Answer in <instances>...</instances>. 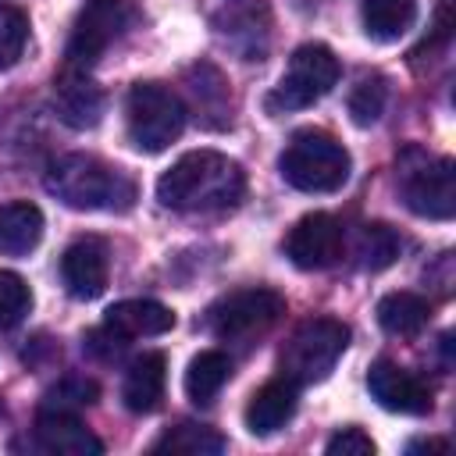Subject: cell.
Segmentation results:
<instances>
[{
  "instance_id": "obj_15",
  "label": "cell",
  "mask_w": 456,
  "mask_h": 456,
  "mask_svg": "<svg viewBox=\"0 0 456 456\" xmlns=\"http://www.w3.org/2000/svg\"><path fill=\"white\" fill-rule=\"evenodd\" d=\"M57 114L71 128H93L103 118V89L86 71H61L53 82Z\"/></svg>"
},
{
  "instance_id": "obj_21",
  "label": "cell",
  "mask_w": 456,
  "mask_h": 456,
  "mask_svg": "<svg viewBox=\"0 0 456 456\" xmlns=\"http://www.w3.org/2000/svg\"><path fill=\"white\" fill-rule=\"evenodd\" d=\"M360 14L370 39L392 43L417 21V0H363Z\"/></svg>"
},
{
  "instance_id": "obj_2",
  "label": "cell",
  "mask_w": 456,
  "mask_h": 456,
  "mask_svg": "<svg viewBox=\"0 0 456 456\" xmlns=\"http://www.w3.org/2000/svg\"><path fill=\"white\" fill-rule=\"evenodd\" d=\"M43 182L71 210L121 214L135 203V182L121 167H114L93 153H64L57 160H50Z\"/></svg>"
},
{
  "instance_id": "obj_4",
  "label": "cell",
  "mask_w": 456,
  "mask_h": 456,
  "mask_svg": "<svg viewBox=\"0 0 456 456\" xmlns=\"http://www.w3.org/2000/svg\"><path fill=\"white\" fill-rule=\"evenodd\" d=\"M189 107L185 100L164 86V82H135L125 100V121H128V139L142 153H160L167 150L182 128H185Z\"/></svg>"
},
{
  "instance_id": "obj_9",
  "label": "cell",
  "mask_w": 456,
  "mask_h": 456,
  "mask_svg": "<svg viewBox=\"0 0 456 456\" xmlns=\"http://www.w3.org/2000/svg\"><path fill=\"white\" fill-rule=\"evenodd\" d=\"M125 25H128V0H86L71 25L61 71L89 75V68L107 53V46L121 36Z\"/></svg>"
},
{
  "instance_id": "obj_16",
  "label": "cell",
  "mask_w": 456,
  "mask_h": 456,
  "mask_svg": "<svg viewBox=\"0 0 456 456\" xmlns=\"http://www.w3.org/2000/svg\"><path fill=\"white\" fill-rule=\"evenodd\" d=\"M103 328H110L118 338H153L175 328V314L157 299H121L107 306Z\"/></svg>"
},
{
  "instance_id": "obj_27",
  "label": "cell",
  "mask_w": 456,
  "mask_h": 456,
  "mask_svg": "<svg viewBox=\"0 0 456 456\" xmlns=\"http://www.w3.org/2000/svg\"><path fill=\"white\" fill-rule=\"evenodd\" d=\"M32 310V289L21 274L0 271V328H14Z\"/></svg>"
},
{
  "instance_id": "obj_17",
  "label": "cell",
  "mask_w": 456,
  "mask_h": 456,
  "mask_svg": "<svg viewBox=\"0 0 456 456\" xmlns=\"http://www.w3.org/2000/svg\"><path fill=\"white\" fill-rule=\"evenodd\" d=\"M167 388V356L164 353H142L128 363L121 381V399L132 413H153Z\"/></svg>"
},
{
  "instance_id": "obj_14",
  "label": "cell",
  "mask_w": 456,
  "mask_h": 456,
  "mask_svg": "<svg viewBox=\"0 0 456 456\" xmlns=\"http://www.w3.org/2000/svg\"><path fill=\"white\" fill-rule=\"evenodd\" d=\"M296 406H299V385L292 378H285V374L271 378V381H264L249 395V403H246V428L253 435H271V431H278L281 424L292 420Z\"/></svg>"
},
{
  "instance_id": "obj_24",
  "label": "cell",
  "mask_w": 456,
  "mask_h": 456,
  "mask_svg": "<svg viewBox=\"0 0 456 456\" xmlns=\"http://www.w3.org/2000/svg\"><path fill=\"white\" fill-rule=\"evenodd\" d=\"M385 100H388V82L374 71V75H360V82L349 89V118L353 125L367 128L381 118L385 110Z\"/></svg>"
},
{
  "instance_id": "obj_22",
  "label": "cell",
  "mask_w": 456,
  "mask_h": 456,
  "mask_svg": "<svg viewBox=\"0 0 456 456\" xmlns=\"http://www.w3.org/2000/svg\"><path fill=\"white\" fill-rule=\"evenodd\" d=\"M403 253V239L395 235L392 224L385 221H363L356 232V256L363 271H385L399 260Z\"/></svg>"
},
{
  "instance_id": "obj_6",
  "label": "cell",
  "mask_w": 456,
  "mask_h": 456,
  "mask_svg": "<svg viewBox=\"0 0 456 456\" xmlns=\"http://www.w3.org/2000/svg\"><path fill=\"white\" fill-rule=\"evenodd\" d=\"M285 314V296L274 289H239L221 296L207 310V328L221 342H253L264 331H271Z\"/></svg>"
},
{
  "instance_id": "obj_5",
  "label": "cell",
  "mask_w": 456,
  "mask_h": 456,
  "mask_svg": "<svg viewBox=\"0 0 456 456\" xmlns=\"http://www.w3.org/2000/svg\"><path fill=\"white\" fill-rule=\"evenodd\" d=\"M346 346H349V328L342 321L310 317L285 338V346L278 353V367L296 385H314V381H324L335 370Z\"/></svg>"
},
{
  "instance_id": "obj_3",
  "label": "cell",
  "mask_w": 456,
  "mask_h": 456,
  "mask_svg": "<svg viewBox=\"0 0 456 456\" xmlns=\"http://www.w3.org/2000/svg\"><path fill=\"white\" fill-rule=\"evenodd\" d=\"M349 150L324 128H299L278 157L281 178L299 192H338L349 182Z\"/></svg>"
},
{
  "instance_id": "obj_29",
  "label": "cell",
  "mask_w": 456,
  "mask_h": 456,
  "mask_svg": "<svg viewBox=\"0 0 456 456\" xmlns=\"http://www.w3.org/2000/svg\"><path fill=\"white\" fill-rule=\"evenodd\" d=\"M406 452H449V442L445 438H413L406 445Z\"/></svg>"
},
{
  "instance_id": "obj_19",
  "label": "cell",
  "mask_w": 456,
  "mask_h": 456,
  "mask_svg": "<svg viewBox=\"0 0 456 456\" xmlns=\"http://www.w3.org/2000/svg\"><path fill=\"white\" fill-rule=\"evenodd\" d=\"M431 321V303L417 292H388L378 303V324L395 338H417Z\"/></svg>"
},
{
  "instance_id": "obj_20",
  "label": "cell",
  "mask_w": 456,
  "mask_h": 456,
  "mask_svg": "<svg viewBox=\"0 0 456 456\" xmlns=\"http://www.w3.org/2000/svg\"><path fill=\"white\" fill-rule=\"evenodd\" d=\"M232 378V356L221 349H203L192 356L189 370H185V395L196 406H207L217 399V392L228 385Z\"/></svg>"
},
{
  "instance_id": "obj_18",
  "label": "cell",
  "mask_w": 456,
  "mask_h": 456,
  "mask_svg": "<svg viewBox=\"0 0 456 456\" xmlns=\"http://www.w3.org/2000/svg\"><path fill=\"white\" fill-rule=\"evenodd\" d=\"M43 239V210L28 200H11L0 207V253L25 256Z\"/></svg>"
},
{
  "instance_id": "obj_11",
  "label": "cell",
  "mask_w": 456,
  "mask_h": 456,
  "mask_svg": "<svg viewBox=\"0 0 456 456\" xmlns=\"http://www.w3.org/2000/svg\"><path fill=\"white\" fill-rule=\"evenodd\" d=\"M367 388L378 399V406L392 410V413H410V417H424L435 410V392L424 378H417L413 370L399 367L395 360H374L367 370Z\"/></svg>"
},
{
  "instance_id": "obj_25",
  "label": "cell",
  "mask_w": 456,
  "mask_h": 456,
  "mask_svg": "<svg viewBox=\"0 0 456 456\" xmlns=\"http://www.w3.org/2000/svg\"><path fill=\"white\" fill-rule=\"evenodd\" d=\"M96 399H100V385H96V381H89V378L71 374V378H61L53 388H46V395H43L39 410H64V413H78V410L93 406Z\"/></svg>"
},
{
  "instance_id": "obj_26",
  "label": "cell",
  "mask_w": 456,
  "mask_h": 456,
  "mask_svg": "<svg viewBox=\"0 0 456 456\" xmlns=\"http://www.w3.org/2000/svg\"><path fill=\"white\" fill-rule=\"evenodd\" d=\"M28 43V14L14 4H0V71L18 64Z\"/></svg>"
},
{
  "instance_id": "obj_10",
  "label": "cell",
  "mask_w": 456,
  "mask_h": 456,
  "mask_svg": "<svg viewBox=\"0 0 456 456\" xmlns=\"http://www.w3.org/2000/svg\"><path fill=\"white\" fill-rule=\"evenodd\" d=\"M342 249H346V232L338 217L324 210L303 214L285 235V256L299 271H324L342 256Z\"/></svg>"
},
{
  "instance_id": "obj_12",
  "label": "cell",
  "mask_w": 456,
  "mask_h": 456,
  "mask_svg": "<svg viewBox=\"0 0 456 456\" xmlns=\"http://www.w3.org/2000/svg\"><path fill=\"white\" fill-rule=\"evenodd\" d=\"M110 274V246L100 235L75 239L61 256V278L75 299H96L107 289Z\"/></svg>"
},
{
  "instance_id": "obj_23",
  "label": "cell",
  "mask_w": 456,
  "mask_h": 456,
  "mask_svg": "<svg viewBox=\"0 0 456 456\" xmlns=\"http://www.w3.org/2000/svg\"><path fill=\"white\" fill-rule=\"evenodd\" d=\"M224 445L228 442H224L221 431H214L207 424H192V420H182V424L167 428L153 442L157 452H185V456H217V452H224Z\"/></svg>"
},
{
  "instance_id": "obj_8",
  "label": "cell",
  "mask_w": 456,
  "mask_h": 456,
  "mask_svg": "<svg viewBox=\"0 0 456 456\" xmlns=\"http://www.w3.org/2000/svg\"><path fill=\"white\" fill-rule=\"evenodd\" d=\"M403 203L428 221H449L456 214V182H452V160L449 157H428L420 150L403 153V175H399Z\"/></svg>"
},
{
  "instance_id": "obj_13",
  "label": "cell",
  "mask_w": 456,
  "mask_h": 456,
  "mask_svg": "<svg viewBox=\"0 0 456 456\" xmlns=\"http://www.w3.org/2000/svg\"><path fill=\"white\" fill-rule=\"evenodd\" d=\"M36 445L43 452H61V456H100L103 452V442L78 420V413H64V410H39Z\"/></svg>"
},
{
  "instance_id": "obj_1",
  "label": "cell",
  "mask_w": 456,
  "mask_h": 456,
  "mask_svg": "<svg viewBox=\"0 0 456 456\" xmlns=\"http://www.w3.org/2000/svg\"><path fill=\"white\" fill-rule=\"evenodd\" d=\"M242 192H246V171L217 150L182 153L157 182V200L182 214L232 210L242 200Z\"/></svg>"
},
{
  "instance_id": "obj_28",
  "label": "cell",
  "mask_w": 456,
  "mask_h": 456,
  "mask_svg": "<svg viewBox=\"0 0 456 456\" xmlns=\"http://www.w3.org/2000/svg\"><path fill=\"white\" fill-rule=\"evenodd\" d=\"M331 456H370L374 452V442H370V435L367 431H360V428H342V431H335L331 438H328V445H324Z\"/></svg>"
},
{
  "instance_id": "obj_7",
  "label": "cell",
  "mask_w": 456,
  "mask_h": 456,
  "mask_svg": "<svg viewBox=\"0 0 456 456\" xmlns=\"http://www.w3.org/2000/svg\"><path fill=\"white\" fill-rule=\"evenodd\" d=\"M338 57L324 43H303L289 57V71L267 96V110H303L328 96L338 82Z\"/></svg>"
}]
</instances>
